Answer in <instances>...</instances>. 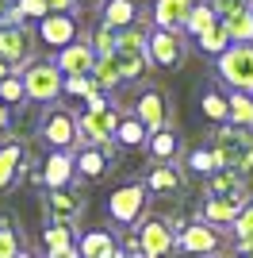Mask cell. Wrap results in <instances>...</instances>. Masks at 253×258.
<instances>
[{
	"label": "cell",
	"instance_id": "ba28073f",
	"mask_svg": "<svg viewBox=\"0 0 253 258\" xmlns=\"http://www.w3.org/2000/svg\"><path fill=\"white\" fill-rule=\"evenodd\" d=\"M39 139L46 143L50 151H69L73 154L77 147H81V139H77V116H69V108L50 104L46 116H42V123H39Z\"/></svg>",
	"mask_w": 253,
	"mask_h": 258
},
{
	"label": "cell",
	"instance_id": "ee69618b",
	"mask_svg": "<svg viewBox=\"0 0 253 258\" xmlns=\"http://www.w3.org/2000/svg\"><path fill=\"white\" fill-rule=\"evenodd\" d=\"M73 4H84V8H96V4H104V0H73Z\"/></svg>",
	"mask_w": 253,
	"mask_h": 258
},
{
	"label": "cell",
	"instance_id": "8992f818",
	"mask_svg": "<svg viewBox=\"0 0 253 258\" xmlns=\"http://www.w3.org/2000/svg\"><path fill=\"white\" fill-rule=\"evenodd\" d=\"M219 77L222 85L253 93V43H230L219 54Z\"/></svg>",
	"mask_w": 253,
	"mask_h": 258
},
{
	"label": "cell",
	"instance_id": "60d3db41",
	"mask_svg": "<svg viewBox=\"0 0 253 258\" xmlns=\"http://www.w3.org/2000/svg\"><path fill=\"white\" fill-rule=\"evenodd\" d=\"M207 4H211V12H215L219 20H226V16H234V12L249 8V0H207Z\"/></svg>",
	"mask_w": 253,
	"mask_h": 258
},
{
	"label": "cell",
	"instance_id": "7c38bea8",
	"mask_svg": "<svg viewBox=\"0 0 253 258\" xmlns=\"http://www.w3.org/2000/svg\"><path fill=\"white\" fill-rule=\"evenodd\" d=\"M177 250H184V254H219L222 250V231L219 227L203 224V220H188V224L177 231Z\"/></svg>",
	"mask_w": 253,
	"mask_h": 258
},
{
	"label": "cell",
	"instance_id": "7bdbcfd3",
	"mask_svg": "<svg viewBox=\"0 0 253 258\" xmlns=\"http://www.w3.org/2000/svg\"><path fill=\"white\" fill-rule=\"evenodd\" d=\"M8 119H12V116H8V108H4V104H0V131H4V127H8Z\"/></svg>",
	"mask_w": 253,
	"mask_h": 258
},
{
	"label": "cell",
	"instance_id": "3957f363",
	"mask_svg": "<svg viewBox=\"0 0 253 258\" xmlns=\"http://www.w3.org/2000/svg\"><path fill=\"white\" fill-rule=\"evenodd\" d=\"M146 35L138 23H131V27H123V31H115V66H119V74H123V81H138V77L146 74Z\"/></svg>",
	"mask_w": 253,
	"mask_h": 258
},
{
	"label": "cell",
	"instance_id": "30bf717a",
	"mask_svg": "<svg viewBox=\"0 0 253 258\" xmlns=\"http://www.w3.org/2000/svg\"><path fill=\"white\" fill-rule=\"evenodd\" d=\"M146 58L150 66H158V70H180L184 58H188V46H184V35L180 31H154L146 35Z\"/></svg>",
	"mask_w": 253,
	"mask_h": 258
},
{
	"label": "cell",
	"instance_id": "7a4b0ae2",
	"mask_svg": "<svg viewBox=\"0 0 253 258\" xmlns=\"http://www.w3.org/2000/svg\"><path fill=\"white\" fill-rule=\"evenodd\" d=\"M20 81H23V93H27V104H46L50 108L54 100L62 97V81L65 77L58 74V66L46 62V58H35L20 70Z\"/></svg>",
	"mask_w": 253,
	"mask_h": 258
},
{
	"label": "cell",
	"instance_id": "4316f807",
	"mask_svg": "<svg viewBox=\"0 0 253 258\" xmlns=\"http://www.w3.org/2000/svg\"><path fill=\"white\" fill-rule=\"evenodd\" d=\"M226 112H230L226 123L253 131V93H238V89H230V97H226Z\"/></svg>",
	"mask_w": 253,
	"mask_h": 258
},
{
	"label": "cell",
	"instance_id": "f907efd6",
	"mask_svg": "<svg viewBox=\"0 0 253 258\" xmlns=\"http://www.w3.org/2000/svg\"><path fill=\"white\" fill-rule=\"evenodd\" d=\"M249 4H253V0H249Z\"/></svg>",
	"mask_w": 253,
	"mask_h": 258
},
{
	"label": "cell",
	"instance_id": "52a82bcc",
	"mask_svg": "<svg viewBox=\"0 0 253 258\" xmlns=\"http://www.w3.org/2000/svg\"><path fill=\"white\" fill-rule=\"evenodd\" d=\"M119 112L115 104H104V108H84L77 116V139L81 147H104V143L115 139V127H119Z\"/></svg>",
	"mask_w": 253,
	"mask_h": 258
},
{
	"label": "cell",
	"instance_id": "d590c367",
	"mask_svg": "<svg viewBox=\"0 0 253 258\" xmlns=\"http://www.w3.org/2000/svg\"><path fill=\"white\" fill-rule=\"evenodd\" d=\"M230 231H234V239H253V197H249V205L238 212V220L230 224Z\"/></svg>",
	"mask_w": 253,
	"mask_h": 258
},
{
	"label": "cell",
	"instance_id": "ab89813d",
	"mask_svg": "<svg viewBox=\"0 0 253 258\" xmlns=\"http://www.w3.org/2000/svg\"><path fill=\"white\" fill-rule=\"evenodd\" d=\"M92 89V77H65L62 81V93H69V97H88Z\"/></svg>",
	"mask_w": 253,
	"mask_h": 258
},
{
	"label": "cell",
	"instance_id": "f1b7e54d",
	"mask_svg": "<svg viewBox=\"0 0 253 258\" xmlns=\"http://www.w3.org/2000/svg\"><path fill=\"white\" fill-rule=\"evenodd\" d=\"M146 139H150V131H146V123H142L138 116H123L119 119V127H115V143L119 147L135 151V147H146Z\"/></svg>",
	"mask_w": 253,
	"mask_h": 258
},
{
	"label": "cell",
	"instance_id": "8fae6325",
	"mask_svg": "<svg viewBox=\"0 0 253 258\" xmlns=\"http://www.w3.org/2000/svg\"><path fill=\"white\" fill-rule=\"evenodd\" d=\"M146 185L142 181H126V185H119L115 193L107 197V216L115 220V224H123V227H135L142 216H146Z\"/></svg>",
	"mask_w": 253,
	"mask_h": 258
},
{
	"label": "cell",
	"instance_id": "836d02e7",
	"mask_svg": "<svg viewBox=\"0 0 253 258\" xmlns=\"http://www.w3.org/2000/svg\"><path fill=\"white\" fill-rule=\"evenodd\" d=\"M0 104L4 108H20V104H27V93H23V81L16 74H8L4 81H0Z\"/></svg>",
	"mask_w": 253,
	"mask_h": 258
},
{
	"label": "cell",
	"instance_id": "83f0119b",
	"mask_svg": "<svg viewBox=\"0 0 253 258\" xmlns=\"http://www.w3.org/2000/svg\"><path fill=\"white\" fill-rule=\"evenodd\" d=\"M219 23H222V31H226L230 43H253V4L226 16V20H219Z\"/></svg>",
	"mask_w": 253,
	"mask_h": 258
},
{
	"label": "cell",
	"instance_id": "5bb4252c",
	"mask_svg": "<svg viewBox=\"0 0 253 258\" xmlns=\"http://www.w3.org/2000/svg\"><path fill=\"white\" fill-rule=\"evenodd\" d=\"M131 116L142 119V123H146V131L169 127V97L161 93V89H154V85L138 89V100H135V112H131Z\"/></svg>",
	"mask_w": 253,
	"mask_h": 258
},
{
	"label": "cell",
	"instance_id": "7402d4cb",
	"mask_svg": "<svg viewBox=\"0 0 253 258\" xmlns=\"http://www.w3.org/2000/svg\"><path fill=\"white\" fill-rule=\"evenodd\" d=\"M203 189H207V197H242V201H249V181H245L242 173L234 170H211L207 181H203Z\"/></svg>",
	"mask_w": 253,
	"mask_h": 258
},
{
	"label": "cell",
	"instance_id": "277c9868",
	"mask_svg": "<svg viewBox=\"0 0 253 258\" xmlns=\"http://www.w3.org/2000/svg\"><path fill=\"white\" fill-rule=\"evenodd\" d=\"M84 208H88V201H84V193L77 189V185H65V189H46V197H42V212H46V224H62V227H73L81 224Z\"/></svg>",
	"mask_w": 253,
	"mask_h": 258
},
{
	"label": "cell",
	"instance_id": "c3c4849f",
	"mask_svg": "<svg viewBox=\"0 0 253 258\" xmlns=\"http://www.w3.org/2000/svg\"><path fill=\"white\" fill-rule=\"evenodd\" d=\"M111 258H131V254H126V250H123V247H119V250H115V254H111Z\"/></svg>",
	"mask_w": 253,
	"mask_h": 258
},
{
	"label": "cell",
	"instance_id": "484cf974",
	"mask_svg": "<svg viewBox=\"0 0 253 258\" xmlns=\"http://www.w3.org/2000/svg\"><path fill=\"white\" fill-rule=\"evenodd\" d=\"M92 85L100 89V93H115L119 85H123V74H119V66L111 54H96V66H92Z\"/></svg>",
	"mask_w": 253,
	"mask_h": 258
},
{
	"label": "cell",
	"instance_id": "9a60e30c",
	"mask_svg": "<svg viewBox=\"0 0 253 258\" xmlns=\"http://www.w3.org/2000/svg\"><path fill=\"white\" fill-rule=\"evenodd\" d=\"M146 193H158V197H184L188 189V177L177 162H154V170L146 173Z\"/></svg>",
	"mask_w": 253,
	"mask_h": 258
},
{
	"label": "cell",
	"instance_id": "8d00e7d4",
	"mask_svg": "<svg viewBox=\"0 0 253 258\" xmlns=\"http://www.w3.org/2000/svg\"><path fill=\"white\" fill-rule=\"evenodd\" d=\"M188 170H196V173H203V177H207V173L219 170V166H215V154H211L207 147H200V151L188 154Z\"/></svg>",
	"mask_w": 253,
	"mask_h": 258
},
{
	"label": "cell",
	"instance_id": "f35d334b",
	"mask_svg": "<svg viewBox=\"0 0 253 258\" xmlns=\"http://www.w3.org/2000/svg\"><path fill=\"white\" fill-rule=\"evenodd\" d=\"M16 8L23 12V20H42L50 12V0H16Z\"/></svg>",
	"mask_w": 253,
	"mask_h": 258
},
{
	"label": "cell",
	"instance_id": "ffe728a7",
	"mask_svg": "<svg viewBox=\"0 0 253 258\" xmlns=\"http://www.w3.org/2000/svg\"><path fill=\"white\" fill-rule=\"evenodd\" d=\"M115 250H119V239L107 227H88L77 235V254L81 258H111Z\"/></svg>",
	"mask_w": 253,
	"mask_h": 258
},
{
	"label": "cell",
	"instance_id": "4fadbf2b",
	"mask_svg": "<svg viewBox=\"0 0 253 258\" xmlns=\"http://www.w3.org/2000/svg\"><path fill=\"white\" fill-rule=\"evenodd\" d=\"M42 46H50V50H62V46L77 43V20L69 12H46L39 20V31H35Z\"/></svg>",
	"mask_w": 253,
	"mask_h": 258
},
{
	"label": "cell",
	"instance_id": "2e32d148",
	"mask_svg": "<svg viewBox=\"0 0 253 258\" xmlns=\"http://www.w3.org/2000/svg\"><path fill=\"white\" fill-rule=\"evenodd\" d=\"M54 66H58V74L62 77H88L92 74V66H96V50H92V43H69V46H62V50L54 54Z\"/></svg>",
	"mask_w": 253,
	"mask_h": 258
},
{
	"label": "cell",
	"instance_id": "bcb514c9",
	"mask_svg": "<svg viewBox=\"0 0 253 258\" xmlns=\"http://www.w3.org/2000/svg\"><path fill=\"white\" fill-rule=\"evenodd\" d=\"M8 74H12V70H8V62H0V81H4Z\"/></svg>",
	"mask_w": 253,
	"mask_h": 258
},
{
	"label": "cell",
	"instance_id": "603a6c76",
	"mask_svg": "<svg viewBox=\"0 0 253 258\" xmlns=\"http://www.w3.org/2000/svg\"><path fill=\"white\" fill-rule=\"evenodd\" d=\"M73 173L84 177V181H96V177H104L107 173V158L100 147H77L73 151Z\"/></svg>",
	"mask_w": 253,
	"mask_h": 258
},
{
	"label": "cell",
	"instance_id": "d4e9b609",
	"mask_svg": "<svg viewBox=\"0 0 253 258\" xmlns=\"http://www.w3.org/2000/svg\"><path fill=\"white\" fill-rule=\"evenodd\" d=\"M146 147H150V154H154V162H177V158H180V135H177L173 127L150 131Z\"/></svg>",
	"mask_w": 253,
	"mask_h": 258
},
{
	"label": "cell",
	"instance_id": "74e56055",
	"mask_svg": "<svg viewBox=\"0 0 253 258\" xmlns=\"http://www.w3.org/2000/svg\"><path fill=\"white\" fill-rule=\"evenodd\" d=\"M92 50H96V54H115V31L100 23V27H96V35H92Z\"/></svg>",
	"mask_w": 253,
	"mask_h": 258
},
{
	"label": "cell",
	"instance_id": "f546056e",
	"mask_svg": "<svg viewBox=\"0 0 253 258\" xmlns=\"http://www.w3.org/2000/svg\"><path fill=\"white\" fill-rule=\"evenodd\" d=\"M42 243H46V258H50V254H65V250L77 247V231H73V227H62V224H46Z\"/></svg>",
	"mask_w": 253,
	"mask_h": 258
},
{
	"label": "cell",
	"instance_id": "4dcf8cb0",
	"mask_svg": "<svg viewBox=\"0 0 253 258\" xmlns=\"http://www.w3.org/2000/svg\"><path fill=\"white\" fill-rule=\"evenodd\" d=\"M23 250V235H20V224L12 216H0V258H16Z\"/></svg>",
	"mask_w": 253,
	"mask_h": 258
},
{
	"label": "cell",
	"instance_id": "6da1fadb",
	"mask_svg": "<svg viewBox=\"0 0 253 258\" xmlns=\"http://www.w3.org/2000/svg\"><path fill=\"white\" fill-rule=\"evenodd\" d=\"M211 147L215 166L219 170H234L242 177H253V131L249 127H234V123H219L211 131Z\"/></svg>",
	"mask_w": 253,
	"mask_h": 258
},
{
	"label": "cell",
	"instance_id": "e575fe53",
	"mask_svg": "<svg viewBox=\"0 0 253 258\" xmlns=\"http://www.w3.org/2000/svg\"><path fill=\"white\" fill-rule=\"evenodd\" d=\"M200 108H203V116H207L211 123H226V116H230V112H226V97H222V93H215V89H211V93H203Z\"/></svg>",
	"mask_w": 253,
	"mask_h": 258
},
{
	"label": "cell",
	"instance_id": "ac0fdd59",
	"mask_svg": "<svg viewBox=\"0 0 253 258\" xmlns=\"http://www.w3.org/2000/svg\"><path fill=\"white\" fill-rule=\"evenodd\" d=\"M249 205V201H242V197H203V205H200V220L211 227H230L234 220H238V212Z\"/></svg>",
	"mask_w": 253,
	"mask_h": 258
},
{
	"label": "cell",
	"instance_id": "f6af8a7d",
	"mask_svg": "<svg viewBox=\"0 0 253 258\" xmlns=\"http://www.w3.org/2000/svg\"><path fill=\"white\" fill-rule=\"evenodd\" d=\"M4 16H8V0H0V23H4Z\"/></svg>",
	"mask_w": 253,
	"mask_h": 258
},
{
	"label": "cell",
	"instance_id": "b9f144b4",
	"mask_svg": "<svg viewBox=\"0 0 253 258\" xmlns=\"http://www.w3.org/2000/svg\"><path fill=\"white\" fill-rule=\"evenodd\" d=\"M73 0H50V12H69V16H73Z\"/></svg>",
	"mask_w": 253,
	"mask_h": 258
},
{
	"label": "cell",
	"instance_id": "44dd1931",
	"mask_svg": "<svg viewBox=\"0 0 253 258\" xmlns=\"http://www.w3.org/2000/svg\"><path fill=\"white\" fill-rule=\"evenodd\" d=\"M196 0H154V27L161 31H184Z\"/></svg>",
	"mask_w": 253,
	"mask_h": 258
},
{
	"label": "cell",
	"instance_id": "1f68e13d",
	"mask_svg": "<svg viewBox=\"0 0 253 258\" xmlns=\"http://www.w3.org/2000/svg\"><path fill=\"white\" fill-rule=\"evenodd\" d=\"M215 23H219V16L211 12V4H207V0H196V4H192L188 23H184V31H188L192 39H200V35L207 31V27H215Z\"/></svg>",
	"mask_w": 253,
	"mask_h": 258
},
{
	"label": "cell",
	"instance_id": "9c48e42d",
	"mask_svg": "<svg viewBox=\"0 0 253 258\" xmlns=\"http://www.w3.org/2000/svg\"><path fill=\"white\" fill-rule=\"evenodd\" d=\"M138 250L142 258H169L177 250V227L165 216H142L138 220Z\"/></svg>",
	"mask_w": 253,
	"mask_h": 258
},
{
	"label": "cell",
	"instance_id": "681fc988",
	"mask_svg": "<svg viewBox=\"0 0 253 258\" xmlns=\"http://www.w3.org/2000/svg\"><path fill=\"white\" fill-rule=\"evenodd\" d=\"M238 258H253V254H238Z\"/></svg>",
	"mask_w": 253,
	"mask_h": 258
},
{
	"label": "cell",
	"instance_id": "d6986e66",
	"mask_svg": "<svg viewBox=\"0 0 253 258\" xmlns=\"http://www.w3.org/2000/svg\"><path fill=\"white\" fill-rule=\"evenodd\" d=\"M35 181H42L46 189H65V185H73V154L69 151H50L46 162H42V173Z\"/></svg>",
	"mask_w": 253,
	"mask_h": 258
},
{
	"label": "cell",
	"instance_id": "e0dca14e",
	"mask_svg": "<svg viewBox=\"0 0 253 258\" xmlns=\"http://www.w3.org/2000/svg\"><path fill=\"white\" fill-rule=\"evenodd\" d=\"M20 173H27V147H23V139L12 135V139L0 147V193L16 189Z\"/></svg>",
	"mask_w": 253,
	"mask_h": 258
},
{
	"label": "cell",
	"instance_id": "cb8c5ba5",
	"mask_svg": "<svg viewBox=\"0 0 253 258\" xmlns=\"http://www.w3.org/2000/svg\"><path fill=\"white\" fill-rule=\"evenodd\" d=\"M100 23L111 27V31H123V27L138 23L135 0H104V4H100Z\"/></svg>",
	"mask_w": 253,
	"mask_h": 258
},
{
	"label": "cell",
	"instance_id": "7dc6e473",
	"mask_svg": "<svg viewBox=\"0 0 253 258\" xmlns=\"http://www.w3.org/2000/svg\"><path fill=\"white\" fill-rule=\"evenodd\" d=\"M16 258H35V254H31V250H27V247H23V250H20V254H16Z\"/></svg>",
	"mask_w": 253,
	"mask_h": 258
},
{
	"label": "cell",
	"instance_id": "d6a6232c",
	"mask_svg": "<svg viewBox=\"0 0 253 258\" xmlns=\"http://www.w3.org/2000/svg\"><path fill=\"white\" fill-rule=\"evenodd\" d=\"M196 43H200V50H203V54L219 58V54L226 50V46H230V39H226V31H222V23H215V27H207V31H203L200 39H196Z\"/></svg>",
	"mask_w": 253,
	"mask_h": 258
},
{
	"label": "cell",
	"instance_id": "5b68a950",
	"mask_svg": "<svg viewBox=\"0 0 253 258\" xmlns=\"http://www.w3.org/2000/svg\"><path fill=\"white\" fill-rule=\"evenodd\" d=\"M35 31L27 23H0V62H8V70H23L27 62H35Z\"/></svg>",
	"mask_w": 253,
	"mask_h": 258
}]
</instances>
